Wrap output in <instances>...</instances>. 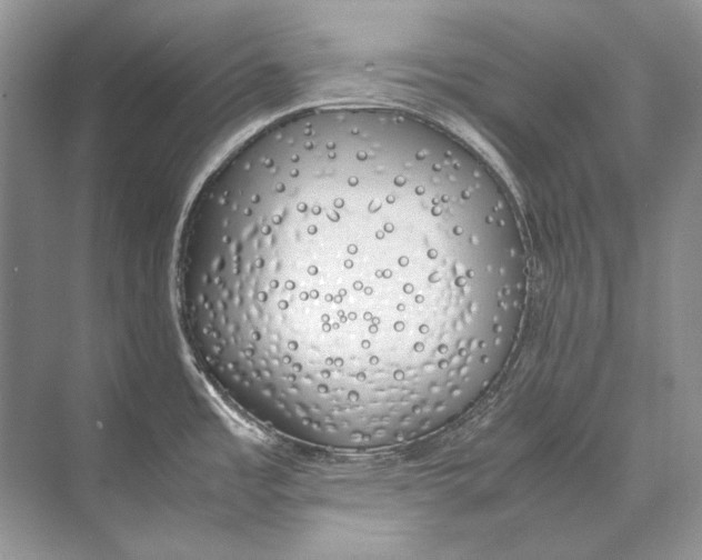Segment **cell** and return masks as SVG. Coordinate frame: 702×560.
Masks as SVG:
<instances>
[{
	"mask_svg": "<svg viewBox=\"0 0 702 560\" xmlns=\"http://www.w3.org/2000/svg\"><path fill=\"white\" fill-rule=\"evenodd\" d=\"M467 267L435 196L364 143L262 148L209 176L176 290L205 374L268 427L380 434L438 387Z\"/></svg>",
	"mask_w": 702,
	"mask_h": 560,
	"instance_id": "obj_1",
	"label": "cell"
}]
</instances>
